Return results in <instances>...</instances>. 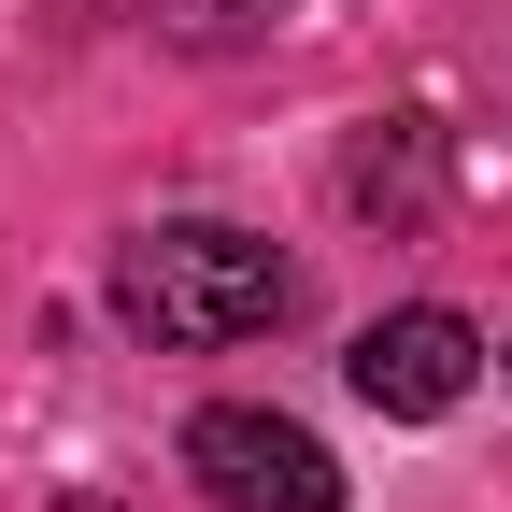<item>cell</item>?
<instances>
[{
    "mask_svg": "<svg viewBox=\"0 0 512 512\" xmlns=\"http://www.w3.org/2000/svg\"><path fill=\"white\" fill-rule=\"evenodd\" d=\"M114 299H128V328L171 342V356H214V342H256V328H285V299L299 271L256 228H214V214H185V228H143L114 256Z\"/></svg>",
    "mask_w": 512,
    "mask_h": 512,
    "instance_id": "cell-1",
    "label": "cell"
},
{
    "mask_svg": "<svg viewBox=\"0 0 512 512\" xmlns=\"http://www.w3.org/2000/svg\"><path fill=\"white\" fill-rule=\"evenodd\" d=\"M185 470H200L214 512H342V470H328V441H313L299 413H200L185 427Z\"/></svg>",
    "mask_w": 512,
    "mask_h": 512,
    "instance_id": "cell-2",
    "label": "cell"
},
{
    "mask_svg": "<svg viewBox=\"0 0 512 512\" xmlns=\"http://www.w3.org/2000/svg\"><path fill=\"white\" fill-rule=\"evenodd\" d=\"M342 370H356L370 413H456L470 370H484V328H470V313H441V299H413V313H384V328H356Z\"/></svg>",
    "mask_w": 512,
    "mask_h": 512,
    "instance_id": "cell-3",
    "label": "cell"
},
{
    "mask_svg": "<svg viewBox=\"0 0 512 512\" xmlns=\"http://www.w3.org/2000/svg\"><path fill=\"white\" fill-rule=\"evenodd\" d=\"M100 15H128V29H171V43H256L285 15V0H100Z\"/></svg>",
    "mask_w": 512,
    "mask_h": 512,
    "instance_id": "cell-4",
    "label": "cell"
},
{
    "mask_svg": "<svg viewBox=\"0 0 512 512\" xmlns=\"http://www.w3.org/2000/svg\"><path fill=\"white\" fill-rule=\"evenodd\" d=\"M72 512H100V498H72Z\"/></svg>",
    "mask_w": 512,
    "mask_h": 512,
    "instance_id": "cell-5",
    "label": "cell"
}]
</instances>
